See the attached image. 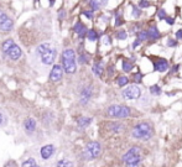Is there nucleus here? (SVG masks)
Segmentation results:
<instances>
[{
  "instance_id": "nucleus-21",
  "label": "nucleus",
  "mask_w": 182,
  "mask_h": 167,
  "mask_svg": "<svg viewBox=\"0 0 182 167\" xmlns=\"http://www.w3.org/2000/svg\"><path fill=\"white\" fill-rule=\"evenodd\" d=\"M117 83H118L119 87H125L128 83H129V78L125 77V75H119L118 79H117Z\"/></svg>"
},
{
  "instance_id": "nucleus-14",
  "label": "nucleus",
  "mask_w": 182,
  "mask_h": 167,
  "mask_svg": "<svg viewBox=\"0 0 182 167\" xmlns=\"http://www.w3.org/2000/svg\"><path fill=\"white\" fill-rule=\"evenodd\" d=\"M24 128H25V130H26L27 134H31V132H34L35 129H36V121H35L32 118H27V119L24 121Z\"/></svg>"
},
{
  "instance_id": "nucleus-37",
  "label": "nucleus",
  "mask_w": 182,
  "mask_h": 167,
  "mask_svg": "<svg viewBox=\"0 0 182 167\" xmlns=\"http://www.w3.org/2000/svg\"><path fill=\"white\" fill-rule=\"evenodd\" d=\"M83 14H84L88 19H93V13H92V11H84Z\"/></svg>"
},
{
  "instance_id": "nucleus-40",
  "label": "nucleus",
  "mask_w": 182,
  "mask_h": 167,
  "mask_svg": "<svg viewBox=\"0 0 182 167\" xmlns=\"http://www.w3.org/2000/svg\"><path fill=\"white\" fill-rule=\"evenodd\" d=\"M2 120H3V115H2V113H0V124H2Z\"/></svg>"
},
{
  "instance_id": "nucleus-38",
  "label": "nucleus",
  "mask_w": 182,
  "mask_h": 167,
  "mask_svg": "<svg viewBox=\"0 0 182 167\" xmlns=\"http://www.w3.org/2000/svg\"><path fill=\"white\" fill-rule=\"evenodd\" d=\"M176 39L177 40H182V30H178L176 32Z\"/></svg>"
},
{
  "instance_id": "nucleus-19",
  "label": "nucleus",
  "mask_w": 182,
  "mask_h": 167,
  "mask_svg": "<svg viewBox=\"0 0 182 167\" xmlns=\"http://www.w3.org/2000/svg\"><path fill=\"white\" fill-rule=\"evenodd\" d=\"M109 128H110V130L114 131V132H120V131H123L124 125L120 124V123H110V124H109Z\"/></svg>"
},
{
  "instance_id": "nucleus-20",
  "label": "nucleus",
  "mask_w": 182,
  "mask_h": 167,
  "mask_svg": "<svg viewBox=\"0 0 182 167\" xmlns=\"http://www.w3.org/2000/svg\"><path fill=\"white\" fill-rule=\"evenodd\" d=\"M102 72H103V63H101V62H97V63H94L93 64V73L96 74V75H101L102 74Z\"/></svg>"
},
{
  "instance_id": "nucleus-26",
  "label": "nucleus",
  "mask_w": 182,
  "mask_h": 167,
  "mask_svg": "<svg viewBox=\"0 0 182 167\" xmlns=\"http://www.w3.org/2000/svg\"><path fill=\"white\" fill-rule=\"evenodd\" d=\"M36 165V161H35V158H27L23 165H21V167H34Z\"/></svg>"
},
{
  "instance_id": "nucleus-35",
  "label": "nucleus",
  "mask_w": 182,
  "mask_h": 167,
  "mask_svg": "<svg viewBox=\"0 0 182 167\" xmlns=\"http://www.w3.org/2000/svg\"><path fill=\"white\" fill-rule=\"evenodd\" d=\"M163 20H165V21H166L168 25H173V24H175V20H173L172 18H167V16H166Z\"/></svg>"
},
{
  "instance_id": "nucleus-7",
  "label": "nucleus",
  "mask_w": 182,
  "mask_h": 167,
  "mask_svg": "<svg viewBox=\"0 0 182 167\" xmlns=\"http://www.w3.org/2000/svg\"><path fill=\"white\" fill-rule=\"evenodd\" d=\"M14 26L13 20L3 11H0V31L4 32H9Z\"/></svg>"
},
{
  "instance_id": "nucleus-30",
  "label": "nucleus",
  "mask_w": 182,
  "mask_h": 167,
  "mask_svg": "<svg viewBox=\"0 0 182 167\" xmlns=\"http://www.w3.org/2000/svg\"><path fill=\"white\" fill-rule=\"evenodd\" d=\"M126 32H125V30H122V31H118L117 32V39L118 40H125L126 39Z\"/></svg>"
},
{
  "instance_id": "nucleus-6",
  "label": "nucleus",
  "mask_w": 182,
  "mask_h": 167,
  "mask_svg": "<svg viewBox=\"0 0 182 167\" xmlns=\"http://www.w3.org/2000/svg\"><path fill=\"white\" fill-rule=\"evenodd\" d=\"M122 96H123V98L126 99V100H134V99L140 98V96H141V89H140L136 84H131V86H128L125 89L122 91Z\"/></svg>"
},
{
  "instance_id": "nucleus-13",
  "label": "nucleus",
  "mask_w": 182,
  "mask_h": 167,
  "mask_svg": "<svg viewBox=\"0 0 182 167\" xmlns=\"http://www.w3.org/2000/svg\"><path fill=\"white\" fill-rule=\"evenodd\" d=\"M53 152H55V147H53L52 145H46V146H43V147L41 149L40 155H41V157H42L43 160H48V158L53 155Z\"/></svg>"
},
{
  "instance_id": "nucleus-28",
  "label": "nucleus",
  "mask_w": 182,
  "mask_h": 167,
  "mask_svg": "<svg viewBox=\"0 0 182 167\" xmlns=\"http://www.w3.org/2000/svg\"><path fill=\"white\" fill-rule=\"evenodd\" d=\"M150 92H151L152 96H160V94H161V89H160V87H159L157 84L151 86V87H150Z\"/></svg>"
},
{
  "instance_id": "nucleus-39",
  "label": "nucleus",
  "mask_w": 182,
  "mask_h": 167,
  "mask_svg": "<svg viewBox=\"0 0 182 167\" xmlns=\"http://www.w3.org/2000/svg\"><path fill=\"white\" fill-rule=\"evenodd\" d=\"M122 24H123L122 18H120V16H118V18H117V21H115V26H120Z\"/></svg>"
},
{
  "instance_id": "nucleus-17",
  "label": "nucleus",
  "mask_w": 182,
  "mask_h": 167,
  "mask_svg": "<svg viewBox=\"0 0 182 167\" xmlns=\"http://www.w3.org/2000/svg\"><path fill=\"white\" fill-rule=\"evenodd\" d=\"M77 123H78V126H79V128L84 129V128H87L90 123H92V118H85V116H82V118H79V119L77 120Z\"/></svg>"
},
{
  "instance_id": "nucleus-22",
  "label": "nucleus",
  "mask_w": 182,
  "mask_h": 167,
  "mask_svg": "<svg viewBox=\"0 0 182 167\" xmlns=\"http://www.w3.org/2000/svg\"><path fill=\"white\" fill-rule=\"evenodd\" d=\"M87 37L89 41H97L98 40V34L96 30H88L87 31Z\"/></svg>"
},
{
  "instance_id": "nucleus-24",
  "label": "nucleus",
  "mask_w": 182,
  "mask_h": 167,
  "mask_svg": "<svg viewBox=\"0 0 182 167\" xmlns=\"http://www.w3.org/2000/svg\"><path fill=\"white\" fill-rule=\"evenodd\" d=\"M133 69V63L128 59H124L123 61V71L124 72H130Z\"/></svg>"
},
{
  "instance_id": "nucleus-36",
  "label": "nucleus",
  "mask_w": 182,
  "mask_h": 167,
  "mask_svg": "<svg viewBox=\"0 0 182 167\" xmlns=\"http://www.w3.org/2000/svg\"><path fill=\"white\" fill-rule=\"evenodd\" d=\"M167 45H168L170 47H173V46H176V45H177V42H176L175 40H172V39H170V40H168V42H167Z\"/></svg>"
},
{
  "instance_id": "nucleus-16",
  "label": "nucleus",
  "mask_w": 182,
  "mask_h": 167,
  "mask_svg": "<svg viewBox=\"0 0 182 167\" xmlns=\"http://www.w3.org/2000/svg\"><path fill=\"white\" fill-rule=\"evenodd\" d=\"M74 31H76V34H78L81 37H83V36L87 34V29H85V26H84L82 22H77V24L74 25Z\"/></svg>"
},
{
  "instance_id": "nucleus-27",
  "label": "nucleus",
  "mask_w": 182,
  "mask_h": 167,
  "mask_svg": "<svg viewBox=\"0 0 182 167\" xmlns=\"http://www.w3.org/2000/svg\"><path fill=\"white\" fill-rule=\"evenodd\" d=\"M138 40H139L140 42H143V41L147 40V32H146L145 30L139 31V32H138Z\"/></svg>"
},
{
  "instance_id": "nucleus-1",
  "label": "nucleus",
  "mask_w": 182,
  "mask_h": 167,
  "mask_svg": "<svg viewBox=\"0 0 182 167\" xmlns=\"http://www.w3.org/2000/svg\"><path fill=\"white\" fill-rule=\"evenodd\" d=\"M154 128L151 126V124L146 123V121H141L139 124H136L133 130H131V136L136 140H143V141H147L154 136Z\"/></svg>"
},
{
  "instance_id": "nucleus-25",
  "label": "nucleus",
  "mask_w": 182,
  "mask_h": 167,
  "mask_svg": "<svg viewBox=\"0 0 182 167\" xmlns=\"http://www.w3.org/2000/svg\"><path fill=\"white\" fill-rule=\"evenodd\" d=\"M50 47H51V45H50V43H41V45L37 47V53L41 56V55H42L46 50H48Z\"/></svg>"
},
{
  "instance_id": "nucleus-23",
  "label": "nucleus",
  "mask_w": 182,
  "mask_h": 167,
  "mask_svg": "<svg viewBox=\"0 0 182 167\" xmlns=\"http://www.w3.org/2000/svg\"><path fill=\"white\" fill-rule=\"evenodd\" d=\"M56 167H73V165H72V162L69 160L63 158V160H61V161L57 162V166Z\"/></svg>"
},
{
  "instance_id": "nucleus-5",
  "label": "nucleus",
  "mask_w": 182,
  "mask_h": 167,
  "mask_svg": "<svg viewBox=\"0 0 182 167\" xmlns=\"http://www.w3.org/2000/svg\"><path fill=\"white\" fill-rule=\"evenodd\" d=\"M131 114L130 108L125 107V105H120V104H114L110 105L107 109V115L110 118H118V119H124V118H129Z\"/></svg>"
},
{
  "instance_id": "nucleus-10",
  "label": "nucleus",
  "mask_w": 182,
  "mask_h": 167,
  "mask_svg": "<svg viewBox=\"0 0 182 167\" xmlns=\"http://www.w3.org/2000/svg\"><path fill=\"white\" fill-rule=\"evenodd\" d=\"M6 55L9 56V58H10V59H13V61H18V59L21 57L23 52H21V48H20L16 43H14V45L11 46V48L8 51V53H6Z\"/></svg>"
},
{
  "instance_id": "nucleus-4",
  "label": "nucleus",
  "mask_w": 182,
  "mask_h": 167,
  "mask_svg": "<svg viewBox=\"0 0 182 167\" xmlns=\"http://www.w3.org/2000/svg\"><path fill=\"white\" fill-rule=\"evenodd\" d=\"M102 153V146L98 141H90L83 150V157L85 160H96Z\"/></svg>"
},
{
  "instance_id": "nucleus-34",
  "label": "nucleus",
  "mask_w": 182,
  "mask_h": 167,
  "mask_svg": "<svg viewBox=\"0 0 182 167\" xmlns=\"http://www.w3.org/2000/svg\"><path fill=\"white\" fill-rule=\"evenodd\" d=\"M134 82H136V83H140L141 82V79H143V74L141 73H136V74H134Z\"/></svg>"
},
{
  "instance_id": "nucleus-15",
  "label": "nucleus",
  "mask_w": 182,
  "mask_h": 167,
  "mask_svg": "<svg viewBox=\"0 0 182 167\" xmlns=\"http://www.w3.org/2000/svg\"><path fill=\"white\" fill-rule=\"evenodd\" d=\"M146 32H147V39L149 40H157L160 37V31L155 26H152L149 30H146Z\"/></svg>"
},
{
  "instance_id": "nucleus-41",
  "label": "nucleus",
  "mask_w": 182,
  "mask_h": 167,
  "mask_svg": "<svg viewBox=\"0 0 182 167\" xmlns=\"http://www.w3.org/2000/svg\"><path fill=\"white\" fill-rule=\"evenodd\" d=\"M34 167H40V166H37V165H35V166H34Z\"/></svg>"
},
{
  "instance_id": "nucleus-8",
  "label": "nucleus",
  "mask_w": 182,
  "mask_h": 167,
  "mask_svg": "<svg viewBox=\"0 0 182 167\" xmlns=\"http://www.w3.org/2000/svg\"><path fill=\"white\" fill-rule=\"evenodd\" d=\"M55 58H56V50H53L52 47H50L48 50H46V51L41 55V61H42V63H45V64H51V63H53Z\"/></svg>"
},
{
  "instance_id": "nucleus-29",
  "label": "nucleus",
  "mask_w": 182,
  "mask_h": 167,
  "mask_svg": "<svg viewBox=\"0 0 182 167\" xmlns=\"http://www.w3.org/2000/svg\"><path fill=\"white\" fill-rule=\"evenodd\" d=\"M140 15H141V10H140L138 6L134 5V6H133V16H134L135 19H138Z\"/></svg>"
},
{
  "instance_id": "nucleus-12",
  "label": "nucleus",
  "mask_w": 182,
  "mask_h": 167,
  "mask_svg": "<svg viewBox=\"0 0 182 167\" xmlns=\"http://www.w3.org/2000/svg\"><path fill=\"white\" fill-rule=\"evenodd\" d=\"M90 98H92V88H89V87L83 88L81 92V103L84 105L90 100Z\"/></svg>"
},
{
  "instance_id": "nucleus-3",
  "label": "nucleus",
  "mask_w": 182,
  "mask_h": 167,
  "mask_svg": "<svg viewBox=\"0 0 182 167\" xmlns=\"http://www.w3.org/2000/svg\"><path fill=\"white\" fill-rule=\"evenodd\" d=\"M62 68L66 73H74L77 69L76 66V55L72 48H67L62 53Z\"/></svg>"
},
{
  "instance_id": "nucleus-33",
  "label": "nucleus",
  "mask_w": 182,
  "mask_h": 167,
  "mask_svg": "<svg viewBox=\"0 0 182 167\" xmlns=\"http://www.w3.org/2000/svg\"><path fill=\"white\" fill-rule=\"evenodd\" d=\"M157 16H159V19L163 20V19L166 18V11H165L163 9H160V10H159V13H157Z\"/></svg>"
},
{
  "instance_id": "nucleus-9",
  "label": "nucleus",
  "mask_w": 182,
  "mask_h": 167,
  "mask_svg": "<svg viewBox=\"0 0 182 167\" xmlns=\"http://www.w3.org/2000/svg\"><path fill=\"white\" fill-rule=\"evenodd\" d=\"M62 75H63V68L61 67V64H55L50 73V79L52 82H58L62 78Z\"/></svg>"
},
{
  "instance_id": "nucleus-18",
  "label": "nucleus",
  "mask_w": 182,
  "mask_h": 167,
  "mask_svg": "<svg viewBox=\"0 0 182 167\" xmlns=\"http://www.w3.org/2000/svg\"><path fill=\"white\" fill-rule=\"evenodd\" d=\"M14 43H15V42H14V40H13V39L6 40V41L2 45V50H3V52H4V53H8V51L11 48V46H13Z\"/></svg>"
},
{
  "instance_id": "nucleus-11",
  "label": "nucleus",
  "mask_w": 182,
  "mask_h": 167,
  "mask_svg": "<svg viewBox=\"0 0 182 167\" xmlns=\"http://www.w3.org/2000/svg\"><path fill=\"white\" fill-rule=\"evenodd\" d=\"M154 68L157 72H165L168 68V62L165 58H156L154 61Z\"/></svg>"
},
{
  "instance_id": "nucleus-31",
  "label": "nucleus",
  "mask_w": 182,
  "mask_h": 167,
  "mask_svg": "<svg viewBox=\"0 0 182 167\" xmlns=\"http://www.w3.org/2000/svg\"><path fill=\"white\" fill-rule=\"evenodd\" d=\"M139 6L140 8H149L150 6V3L147 2V0H140V2H139Z\"/></svg>"
},
{
  "instance_id": "nucleus-2",
  "label": "nucleus",
  "mask_w": 182,
  "mask_h": 167,
  "mask_svg": "<svg viewBox=\"0 0 182 167\" xmlns=\"http://www.w3.org/2000/svg\"><path fill=\"white\" fill-rule=\"evenodd\" d=\"M123 162L126 167H140L143 162L141 150L139 146H133L123 155Z\"/></svg>"
},
{
  "instance_id": "nucleus-32",
  "label": "nucleus",
  "mask_w": 182,
  "mask_h": 167,
  "mask_svg": "<svg viewBox=\"0 0 182 167\" xmlns=\"http://www.w3.org/2000/svg\"><path fill=\"white\" fill-rule=\"evenodd\" d=\"M90 6H92L93 10H98V8H99V3L97 2V0H92V2H90Z\"/></svg>"
}]
</instances>
